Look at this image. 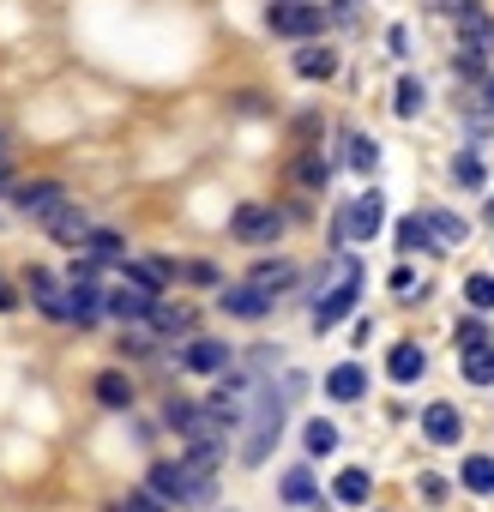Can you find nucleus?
<instances>
[{
	"label": "nucleus",
	"mask_w": 494,
	"mask_h": 512,
	"mask_svg": "<svg viewBox=\"0 0 494 512\" xmlns=\"http://www.w3.org/2000/svg\"><path fill=\"white\" fill-rule=\"evenodd\" d=\"M0 193H13V169L7 163H0Z\"/></svg>",
	"instance_id": "obj_45"
},
{
	"label": "nucleus",
	"mask_w": 494,
	"mask_h": 512,
	"mask_svg": "<svg viewBox=\"0 0 494 512\" xmlns=\"http://www.w3.org/2000/svg\"><path fill=\"white\" fill-rule=\"evenodd\" d=\"M488 223H494V199H488Z\"/></svg>",
	"instance_id": "obj_47"
},
{
	"label": "nucleus",
	"mask_w": 494,
	"mask_h": 512,
	"mask_svg": "<svg viewBox=\"0 0 494 512\" xmlns=\"http://www.w3.org/2000/svg\"><path fill=\"white\" fill-rule=\"evenodd\" d=\"M350 169H362V175H374V169H380V145H374L368 133H356V139H350Z\"/></svg>",
	"instance_id": "obj_32"
},
{
	"label": "nucleus",
	"mask_w": 494,
	"mask_h": 512,
	"mask_svg": "<svg viewBox=\"0 0 494 512\" xmlns=\"http://www.w3.org/2000/svg\"><path fill=\"white\" fill-rule=\"evenodd\" d=\"M229 235H235L241 247H266V241L284 235V211H272V205H260V199H247V205H235Z\"/></svg>",
	"instance_id": "obj_5"
},
{
	"label": "nucleus",
	"mask_w": 494,
	"mask_h": 512,
	"mask_svg": "<svg viewBox=\"0 0 494 512\" xmlns=\"http://www.w3.org/2000/svg\"><path fill=\"white\" fill-rule=\"evenodd\" d=\"M452 19H458V43H464V49H476V55H494V19L476 7V0H470V7H458Z\"/></svg>",
	"instance_id": "obj_10"
},
{
	"label": "nucleus",
	"mask_w": 494,
	"mask_h": 512,
	"mask_svg": "<svg viewBox=\"0 0 494 512\" xmlns=\"http://www.w3.org/2000/svg\"><path fill=\"white\" fill-rule=\"evenodd\" d=\"M482 61H488V55H476V49H458V55H452V73H458V79H488V73H482Z\"/></svg>",
	"instance_id": "obj_36"
},
{
	"label": "nucleus",
	"mask_w": 494,
	"mask_h": 512,
	"mask_svg": "<svg viewBox=\"0 0 494 512\" xmlns=\"http://www.w3.org/2000/svg\"><path fill=\"white\" fill-rule=\"evenodd\" d=\"M121 512H163V500H157V494H127Z\"/></svg>",
	"instance_id": "obj_39"
},
{
	"label": "nucleus",
	"mask_w": 494,
	"mask_h": 512,
	"mask_svg": "<svg viewBox=\"0 0 494 512\" xmlns=\"http://www.w3.org/2000/svg\"><path fill=\"white\" fill-rule=\"evenodd\" d=\"M85 260H97V266H121L127 260V241L115 235V229H85Z\"/></svg>",
	"instance_id": "obj_16"
},
{
	"label": "nucleus",
	"mask_w": 494,
	"mask_h": 512,
	"mask_svg": "<svg viewBox=\"0 0 494 512\" xmlns=\"http://www.w3.org/2000/svg\"><path fill=\"white\" fill-rule=\"evenodd\" d=\"M326 392H332V398H338V404H356V398H362V392H368V374H362V368H356V362H338V368H332V374H326Z\"/></svg>",
	"instance_id": "obj_19"
},
{
	"label": "nucleus",
	"mask_w": 494,
	"mask_h": 512,
	"mask_svg": "<svg viewBox=\"0 0 494 512\" xmlns=\"http://www.w3.org/2000/svg\"><path fill=\"white\" fill-rule=\"evenodd\" d=\"M398 247L410 253V247H434L428 241V217H398Z\"/></svg>",
	"instance_id": "obj_33"
},
{
	"label": "nucleus",
	"mask_w": 494,
	"mask_h": 512,
	"mask_svg": "<svg viewBox=\"0 0 494 512\" xmlns=\"http://www.w3.org/2000/svg\"><path fill=\"white\" fill-rule=\"evenodd\" d=\"M272 37H290V43H308L326 31V13H320V0H272V13H266Z\"/></svg>",
	"instance_id": "obj_4"
},
{
	"label": "nucleus",
	"mask_w": 494,
	"mask_h": 512,
	"mask_svg": "<svg viewBox=\"0 0 494 512\" xmlns=\"http://www.w3.org/2000/svg\"><path fill=\"white\" fill-rule=\"evenodd\" d=\"M356 296H362V272H350V278H338L332 290H326V302H314V332H332L350 308H356Z\"/></svg>",
	"instance_id": "obj_7"
},
{
	"label": "nucleus",
	"mask_w": 494,
	"mask_h": 512,
	"mask_svg": "<svg viewBox=\"0 0 494 512\" xmlns=\"http://www.w3.org/2000/svg\"><path fill=\"white\" fill-rule=\"evenodd\" d=\"M115 344H121V356H145L151 350V338H139V332H121Z\"/></svg>",
	"instance_id": "obj_40"
},
{
	"label": "nucleus",
	"mask_w": 494,
	"mask_h": 512,
	"mask_svg": "<svg viewBox=\"0 0 494 512\" xmlns=\"http://www.w3.org/2000/svg\"><path fill=\"white\" fill-rule=\"evenodd\" d=\"M380 223H386V193H380V187H368V193L338 217V229H332V235H338V241H374V235H380Z\"/></svg>",
	"instance_id": "obj_6"
},
{
	"label": "nucleus",
	"mask_w": 494,
	"mask_h": 512,
	"mask_svg": "<svg viewBox=\"0 0 494 512\" xmlns=\"http://www.w3.org/2000/svg\"><path fill=\"white\" fill-rule=\"evenodd\" d=\"M458 482H464L470 494H494V458H488V452H476V458H464V470H458Z\"/></svg>",
	"instance_id": "obj_26"
},
{
	"label": "nucleus",
	"mask_w": 494,
	"mask_h": 512,
	"mask_svg": "<svg viewBox=\"0 0 494 512\" xmlns=\"http://www.w3.org/2000/svg\"><path fill=\"white\" fill-rule=\"evenodd\" d=\"M43 229H49V235H55V241H61V247H79V241H85V229H91V223H85V211H79V205H73V199H67V205H55V211H49V217H43Z\"/></svg>",
	"instance_id": "obj_14"
},
{
	"label": "nucleus",
	"mask_w": 494,
	"mask_h": 512,
	"mask_svg": "<svg viewBox=\"0 0 494 512\" xmlns=\"http://www.w3.org/2000/svg\"><path fill=\"white\" fill-rule=\"evenodd\" d=\"M13 205L43 223L55 205H67V187H61V181H31V187H13Z\"/></svg>",
	"instance_id": "obj_11"
},
{
	"label": "nucleus",
	"mask_w": 494,
	"mask_h": 512,
	"mask_svg": "<svg viewBox=\"0 0 494 512\" xmlns=\"http://www.w3.org/2000/svg\"><path fill=\"white\" fill-rule=\"evenodd\" d=\"M151 494L157 500H175V506H199L205 494H211V470H199V464H187V458H175V464H151Z\"/></svg>",
	"instance_id": "obj_2"
},
{
	"label": "nucleus",
	"mask_w": 494,
	"mask_h": 512,
	"mask_svg": "<svg viewBox=\"0 0 494 512\" xmlns=\"http://www.w3.org/2000/svg\"><path fill=\"white\" fill-rule=\"evenodd\" d=\"M145 320H151V332H157V338L193 332V314H187V308H157V302H151V314H145Z\"/></svg>",
	"instance_id": "obj_27"
},
{
	"label": "nucleus",
	"mask_w": 494,
	"mask_h": 512,
	"mask_svg": "<svg viewBox=\"0 0 494 512\" xmlns=\"http://www.w3.org/2000/svg\"><path fill=\"white\" fill-rule=\"evenodd\" d=\"M163 422L181 434V440H223L217 428H211V416H205V404H187V398H169V410H163Z\"/></svg>",
	"instance_id": "obj_9"
},
{
	"label": "nucleus",
	"mask_w": 494,
	"mask_h": 512,
	"mask_svg": "<svg viewBox=\"0 0 494 512\" xmlns=\"http://www.w3.org/2000/svg\"><path fill=\"white\" fill-rule=\"evenodd\" d=\"M217 302H223V314H229V320H266V314H272V296H266L260 284H235V290L223 284V290H217Z\"/></svg>",
	"instance_id": "obj_8"
},
{
	"label": "nucleus",
	"mask_w": 494,
	"mask_h": 512,
	"mask_svg": "<svg viewBox=\"0 0 494 512\" xmlns=\"http://www.w3.org/2000/svg\"><path fill=\"white\" fill-rule=\"evenodd\" d=\"M464 302H470L476 314H488V308H494V278H488V272H476V278L464 284Z\"/></svg>",
	"instance_id": "obj_34"
},
{
	"label": "nucleus",
	"mask_w": 494,
	"mask_h": 512,
	"mask_svg": "<svg viewBox=\"0 0 494 512\" xmlns=\"http://www.w3.org/2000/svg\"><path fill=\"white\" fill-rule=\"evenodd\" d=\"M247 404H254V380L247 374H217V392L205 398V416L217 434H235L247 422Z\"/></svg>",
	"instance_id": "obj_3"
},
{
	"label": "nucleus",
	"mask_w": 494,
	"mask_h": 512,
	"mask_svg": "<svg viewBox=\"0 0 494 512\" xmlns=\"http://www.w3.org/2000/svg\"><path fill=\"white\" fill-rule=\"evenodd\" d=\"M368 488H374V476H368L362 464H344V470H338V482H332V494H338L344 506H362V500H368Z\"/></svg>",
	"instance_id": "obj_22"
},
{
	"label": "nucleus",
	"mask_w": 494,
	"mask_h": 512,
	"mask_svg": "<svg viewBox=\"0 0 494 512\" xmlns=\"http://www.w3.org/2000/svg\"><path fill=\"white\" fill-rule=\"evenodd\" d=\"M25 290H31L37 302H49V296H55V272H43V266H31V272H25Z\"/></svg>",
	"instance_id": "obj_38"
},
{
	"label": "nucleus",
	"mask_w": 494,
	"mask_h": 512,
	"mask_svg": "<svg viewBox=\"0 0 494 512\" xmlns=\"http://www.w3.org/2000/svg\"><path fill=\"white\" fill-rule=\"evenodd\" d=\"M151 302H157V296H145V290H133V284H127V290H103V308H109L121 326H127V320H145Z\"/></svg>",
	"instance_id": "obj_17"
},
{
	"label": "nucleus",
	"mask_w": 494,
	"mask_h": 512,
	"mask_svg": "<svg viewBox=\"0 0 494 512\" xmlns=\"http://www.w3.org/2000/svg\"><path fill=\"white\" fill-rule=\"evenodd\" d=\"M452 181L476 193V187L488 181V169H482V157H476V151H458V157H452Z\"/></svg>",
	"instance_id": "obj_30"
},
{
	"label": "nucleus",
	"mask_w": 494,
	"mask_h": 512,
	"mask_svg": "<svg viewBox=\"0 0 494 512\" xmlns=\"http://www.w3.org/2000/svg\"><path fill=\"white\" fill-rule=\"evenodd\" d=\"M422 217H428V235H440V247H458L470 235V223L458 211H422Z\"/></svg>",
	"instance_id": "obj_24"
},
{
	"label": "nucleus",
	"mask_w": 494,
	"mask_h": 512,
	"mask_svg": "<svg viewBox=\"0 0 494 512\" xmlns=\"http://www.w3.org/2000/svg\"><path fill=\"white\" fill-rule=\"evenodd\" d=\"M247 284H260L266 296H278V290H290V284H296V266H290V260H260Z\"/></svg>",
	"instance_id": "obj_23"
},
{
	"label": "nucleus",
	"mask_w": 494,
	"mask_h": 512,
	"mask_svg": "<svg viewBox=\"0 0 494 512\" xmlns=\"http://www.w3.org/2000/svg\"><path fill=\"white\" fill-rule=\"evenodd\" d=\"M422 494H428V500L440 506V500H446V476H422Z\"/></svg>",
	"instance_id": "obj_42"
},
{
	"label": "nucleus",
	"mask_w": 494,
	"mask_h": 512,
	"mask_svg": "<svg viewBox=\"0 0 494 512\" xmlns=\"http://www.w3.org/2000/svg\"><path fill=\"white\" fill-rule=\"evenodd\" d=\"M452 344H458V350H476V344H494V332H488L482 320H458V332H452Z\"/></svg>",
	"instance_id": "obj_35"
},
{
	"label": "nucleus",
	"mask_w": 494,
	"mask_h": 512,
	"mask_svg": "<svg viewBox=\"0 0 494 512\" xmlns=\"http://www.w3.org/2000/svg\"><path fill=\"white\" fill-rule=\"evenodd\" d=\"M181 368H187V374H223V368H229V344H223V338H193V344L181 350Z\"/></svg>",
	"instance_id": "obj_12"
},
{
	"label": "nucleus",
	"mask_w": 494,
	"mask_h": 512,
	"mask_svg": "<svg viewBox=\"0 0 494 512\" xmlns=\"http://www.w3.org/2000/svg\"><path fill=\"white\" fill-rule=\"evenodd\" d=\"M482 109L494 115V79H482Z\"/></svg>",
	"instance_id": "obj_44"
},
{
	"label": "nucleus",
	"mask_w": 494,
	"mask_h": 512,
	"mask_svg": "<svg viewBox=\"0 0 494 512\" xmlns=\"http://www.w3.org/2000/svg\"><path fill=\"white\" fill-rule=\"evenodd\" d=\"M386 49H392V55H404V49H410V31H404V25H392V31H386Z\"/></svg>",
	"instance_id": "obj_41"
},
{
	"label": "nucleus",
	"mask_w": 494,
	"mask_h": 512,
	"mask_svg": "<svg viewBox=\"0 0 494 512\" xmlns=\"http://www.w3.org/2000/svg\"><path fill=\"white\" fill-rule=\"evenodd\" d=\"M440 7H446V13H458V7H470V0H440Z\"/></svg>",
	"instance_id": "obj_46"
},
{
	"label": "nucleus",
	"mask_w": 494,
	"mask_h": 512,
	"mask_svg": "<svg viewBox=\"0 0 494 512\" xmlns=\"http://www.w3.org/2000/svg\"><path fill=\"white\" fill-rule=\"evenodd\" d=\"M392 290H398L404 302H422V296H428V284H416V272H410V266H398V272H392Z\"/></svg>",
	"instance_id": "obj_37"
},
{
	"label": "nucleus",
	"mask_w": 494,
	"mask_h": 512,
	"mask_svg": "<svg viewBox=\"0 0 494 512\" xmlns=\"http://www.w3.org/2000/svg\"><path fill=\"white\" fill-rule=\"evenodd\" d=\"M422 440H434V446H458V440H464L458 410H452V404H428V410H422Z\"/></svg>",
	"instance_id": "obj_13"
},
{
	"label": "nucleus",
	"mask_w": 494,
	"mask_h": 512,
	"mask_svg": "<svg viewBox=\"0 0 494 512\" xmlns=\"http://www.w3.org/2000/svg\"><path fill=\"white\" fill-rule=\"evenodd\" d=\"M302 446H308V458H332V452H338V428L314 416V422L302 428Z\"/></svg>",
	"instance_id": "obj_28"
},
{
	"label": "nucleus",
	"mask_w": 494,
	"mask_h": 512,
	"mask_svg": "<svg viewBox=\"0 0 494 512\" xmlns=\"http://www.w3.org/2000/svg\"><path fill=\"white\" fill-rule=\"evenodd\" d=\"M284 500H290V506H314V500H320V482H314L308 464H296V470L284 476Z\"/></svg>",
	"instance_id": "obj_25"
},
{
	"label": "nucleus",
	"mask_w": 494,
	"mask_h": 512,
	"mask_svg": "<svg viewBox=\"0 0 494 512\" xmlns=\"http://www.w3.org/2000/svg\"><path fill=\"white\" fill-rule=\"evenodd\" d=\"M0 151H7V145H0Z\"/></svg>",
	"instance_id": "obj_48"
},
{
	"label": "nucleus",
	"mask_w": 494,
	"mask_h": 512,
	"mask_svg": "<svg viewBox=\"0 0 494 512\" xmlns=\"http://www.w3.org/2000/svg\"><path fill=\"white\" fill-rule=\"evenodd\" d=\"M97 404H109V410H133V380H127L121 368L97 374Z\"/></svg>",
	"instance_id": "obj_21"
},
{
	"label": "nucleus",
	"mask_w": 494,
	"mask_h": 512,
	"mask_svg": "<svg viewBox=\"0 0 494 512\" xmlns=\"http://www.w3.org/2000/svg\"><path fill=\"white\" fill-rule=\"evenodd\" d=\"M13 308H19V290H13V284H0V314H13Z\"/></svg>",
	"instance_id": "obj_43"
},
{
	"label": "nucleus",
	"mask_w": 494,
	"mask_h": 512,
	"mask_svg": "<svg viewBox=\"0 0 494 512\" xmlns=\"http://www.w3.org/2000/svg\"><path fill=\"white\" fill-rule=\"evenodd\" d=\"M386 374H392L398 386H416V380L428 374V356H422L416 344H392V356H386Z\"/></svg>",
	"instance_id": "obj_18"
},
{
	"label": "nucleus",
	"mask_w": 494,
	"mask_h": 512,
	"mask_svg": "<svg viewBox=\"0 0 494 512\" xmlns=\"http://www.w3.org/2000/svg\"><path fill=\"white\" fill-rule=\"evenodd\" d=\"M458 374H464V386H494V344L458 350Z\"/></svg>",
	"instance_id": "obj_20"
},
{
	"label": "nucleus",
	"mask_w": 494,
	"mask_h": 512,
	"mask_svg": "<svg viewBox=\"0 0 494 512\" xmlns=\"http://www.w3.org/2000/svg\"><path fill=\"white\" fill-rule=\"evenodd\" d=\"M302 392V380H284V386H266L254 380V416H247V446H241V464L260 470L272 458V446L284 440V416H290V398Z\"/></svg>",
	"instance_id": "obj_1"
},
{
	"label": "nucleus",
	"mask_w": 494,
	"mask_h": 512,
	"mask_svg": "<svg viewBox=\"0 0 494 512\" xmlns=\"http://www.w3.org/2000/svg\"><path fill=\"white\" fill-rule=\"evenodd\" d=\"M326 175H332V169H326V157H320V151H308V157L296 163V187H308V193H320V187H326Z\"/></svg>",
	"instance_id": "obj_31"
},
{
	"label": "nucleus",
	"mask_w": 494,
	"mask_h": 512,
	"mask_svg": "<svg viewBox=\"0 0 494 512\" xmlns=\"http://www.w3.org/2000/svg\"><path fill=\"white\" fill-rule=\"evenodd\" d=\"M422 103H428V91H422V79H398V97H392V109H398V121H416V115H422Z\"/></svg>",
	"instance_id": "obj_29"
},
{
	"label": "nucleus",
	"mask_w": 494,
	"mask_h": 512,
	"mask_svg": "<svg viewBox=\"0 0 494 512\" xmlns=\"http://www.w3.org/2000/svg\"><path fill=\"white\" fill-rule=\"evenodd\" d=\"M296 73H302V79H332V73H338V49H326L320 37H308V43L296 49Z\"/></svg>",
	"instance_id": "obj_15"
}]
</instances>
